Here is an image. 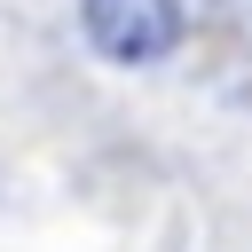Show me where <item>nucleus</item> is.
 I'll return each instance as SVG.
<instances>
[{
    "label": "nucleus",
    "instance_id": "f257e3e1",
    "mask_svg": "<svg viewBox=\"0 0 252 252\" xmlns=\"http://www.w3.org/2000/svg\"><path fill=\"white\" fill-rule=\"evenodd\" d=\"M79 32L102 63L150 71L189 39V8L181 0H79Z\"/></svg>",
    "mask_w": 252,
    "mask_h": 252
}]
</instances>
